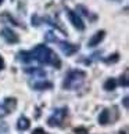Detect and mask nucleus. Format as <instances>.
Returning a JSON list of instances; mask_svg holds the SVG:
<instances>
[{"label":"nucleus","mask_w":129,"mask_h":134,"mask_svg":"<svg viewBox=\"0 0 129 134\" xmlns=\"http://www.w3.org/2000/svg\"><path fill=\"white\" fill-rule=\"evenodd\" d=\"M32 59H36L40 64H46V65H53L58 68L60 66V59H58L57 54L54 53L51 48H49L47 46H43V44H38L36 47L31 51Z\"/></svg>","instance_id":"obj_1"},{"label":"nucleus","mask_w":129,"mask_h":134,"mask_svg":"<svg viewBox=\"0 0 129 134\" xmlns=\"http://www.w3.org/2000/svg\"><path fill=\"white\" fill-rule=\"evenodd\" d=\"M86 79V73L81 71V69H74V71L68 72V75L64 79L63 87L67 90H76L83 84Z\"/></svg>","instance_id":"obj_2"},{"label":"nucleus","mask_w":129,"mask_h":134,"mask_svg":"<svg viewBox=\"0 0 129 134\" xmlns=\"http://www.w3.org/2000/svg\"><path fill=\"white\" fill-rule=\"evenodd\" d=\"M67 112H68L67 108H58V109H56V111L53 112V115L47 119V125L51 126V127L60 126L63 123V120H64V118L67 116Z\"/></svg>","instance_id":"obj_3"},{"label":"nucleus","mask_w":129,"mask_h":134,"mask_svg":"<svg viewBox=\"0 0 129 134\" xmlns=\"http://www.w3.org/2000/svg\"><path fill=\"white\" fill-rule=\"evenodd\" d=\"M67 15H68V18H69V21H71V24H72V25L75 26L76 29H79V31H83V29H85V24H83L82 18L78 15V13H75V11H72V10L67 8Z\"/></svg>","instance_id":"obj_4"},{"label":"nucleus","mask_w":129,"mask_h":134,"mask_svg":"<svg viewBox=\"0 0 129 134\" xmlns=\"http://www.w3.org/2000/svg\"><path fill=\"white\" fill-rule=\"evenodd\" d=\"M2 37L6 40L7 43H11V44H14V43H18L19 42V37H18V35L13 31V29H10V28H4V29H2Z\"/></svg>","instance_id":"obj_5"},{"label":"nucleus","mask_w":129,"mask_h":134,"mask_svg":"<svg viewBox=\"0 0 129 134\" xmlns=\"http://www.w3.org/2000/svg\"><path fill=\"white\" fill-rule=\"evenodd\" d=\"M104 36H106V32H104V31L96 32V33L90 37V40H89L87 46H89V47H96V46H99V44H100V42L104 39Z\"/></svg>","instance_id":"obj_6"},{"label":"nucleus","mask_w":129,"mask_h":134,"mask_svg":"<svg viewBox=\"0 0 129 134\" xmlns=\"http://www.w3.org/2000/svg\"><path fill=\"white\" fill-rule=\"evenodd\" d=\"M60 47H61V50L65 55H72V54H75L78 51V46L67 43V42H60Z\"/></svg>","instance_id":"obj_7"},{"label":"nucleus","mask_w":129,"mask_h":134,"mask_svg":"<svg viewBox=\"0 0 129 134\" xmlns=\"http://www.w3.org/2000/svg\"><path fill=\"white\" fill-rule=\"evenodd\" d=\"M2 105H3V108H4V111H6V113H10V112H13L14 109H16V107H17V100H16V98H6Z\"/></svg>","instance_id":"obj_8"},{"label":"nucleus","mask_w":129,"mask_h":134,"mask_svg":"<svg viewBox=\"0 0 129 134\" xmlns=\"http://www.w3.org/2000/svg\"><path fill=\"white\" fill-rule=\"evenodd\" d=\"M31 127V122H29V119L25 118V116H21L18 119V122H17V129L19 131H25L28 130V129Z\"/></svg>","instance_id":"obj_9"},{"label":"nucleus","mask_w":129,"mask_h":134,"mask_svg":"<svg viewBox=\"0 0 129 134\" xmlns=\"http://www.w3.org/2000/svg\"><path fill=\"white\" fill-rule=\"evenodd\" d=\"M51 87H53V84L50 82H46V80H40V82L33 83L35 90H46V88H51Z\"/></svg>","instance_id":"obj_10"},{"label":"nucleus","mask_w":129,"mask_h":134,"mask_svg":"<svg viewBox=\"0 0 129 134\" xmlns=\"http://www.w3.org/2000/svg\"><path fill=\"white\" fill-rule=\"evenodd\" d=\"M99 123L100 125H108L110 123V112L107 109L100 112V115H99Z\"/></svg>","instance_id":"obj_11"},{"label":"nucleus","mask_w":129,"mask_h":134,"mask_svg":"<svg viewBox=\"0 0 129 134\" xmlns=\"http://www.w3.org/2000/svg\"><path fill=\"white\" fill-rule=\"evenodd\" d=\"M103 87H104V90H106V91H112V90H115V87H117V80H115V79H107Z\"/></svg>","instance_id":"obj_12"},{"label":"nucleus","mask_w":129,"mask_h":134,"mask_svg":"<svg viewBox=\"0 0 129 134\" xmlns=\"http://www.w3.org/2000/svg\"><path fill=\"white\" fill-rule=\"evenodd\" d=\"M19 59H21L22 62H31L32 61L31 51H22V53H19Z\"/></svg>","instance_id":"obj_13"},{"label":"nucleus","mask_w":129,"mask_h":134,"mask_svg":"<svg viewBox=\"0 0 129 134\" xmlns=\"http://www.w3.org/2000/svg\"><path fill=\"white\" fill-rule=\"evenodd\" d=\"M120 83L122 84L123 87H126L128 86V71H125V73H123V76H121V80H120Z\"/></svg>","instance_id":"obj_14"},{"label":"nucleus","mask_w":129,"mask_h":134,"mask_svg":"<svg viewBox=\"0 0 129 134\" xmlns=\"http://www.w3.org/2000/svg\"><path fill=\"white\" fill-rule=\"evenodd\" d=\"M46 40L47 42H57V37H56V35L49 32V33H46Z\"/></svg>","instance_id":"obj_15"},{"label":"nucleus","mask_w":129,"mask_h":134,"mask_svg":"<svg viewBox=\"0 0 129 134\" xmlns=\"http://www.w3.org/2000/svg\"><path fill=\"white\" fill-rule=\"evenodd\" d=\"M112 57H114V58H107L106 61H107V62H117L118 59H120V57H118V54H114Z\"/></svg>","instance_id":"obj_16"},{"label":"nucleus","mask_w":129,"mask_h":134,"mask_svg":"<svg viewBox=\"0 0 129 134\" xmlns=\"http://www.w3.org/2000/svg\"><path fill=\"white\" fill-rule=\"evenodd\" d=\"M75 134H89V133L86 131V129H76Z\"/></svg>","instance_id":"obj_17"},{"label":"nucleus","mask_w":129,"mask_h":134,"mask_svg":"<svg viewBox=\"0 0 129 134\" xmlns=\"http://www.w3.org/2000/svg\"><path fill=\"white\" fill-rule=\"evenodd\" d=\"M33 134H47V133L43 129H36V130H33Z\"/></svg>","instance_id":"obj_18"},{"label":"nucleus","mask_w":129,"mask_h":134,"mask_svg":"<svg viewBox=\"0 0 129 134\" xmlns=\"http://www.w3.org/2000/svg\"><path fill=\"white\" fill-rule=\"evenodd\" d=\"M3 66H4V61H3L2 55H0V71H2V69H3Z\"/></svg>","instance_id":"obj_19"},{"label":"nucleus","mask_w":129,"mask_h":134,"mask_svg":"<svg viewBox=\"0 0 129 134\" xmlns=\"http://www.w3.org/2000/svg\"><path fill=\"white\" fill-rule=\"evenodd\" d=\"M123 105H125V108H128V97L123 98Z\"/></svg>","instance_id":"obj_20"},{"label":"nucleus","mask_w":129,"mask_h":134,"mask_svg":"<svg viewBox=\"0 0 129 134\" xmlns=\"http://www.w3.org/2000/svg\"><path fill=\"white\" fill-rule=\"evenodd\" d=\"M3 2H4V0H0V4H3Z\"/></svg>","instance_id":"obj_21"}]
</instances>
